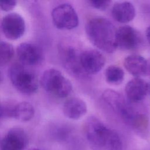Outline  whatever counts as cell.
Listing matches in <instances>:
<instances>
[{"mask_svg": "<svg viewBox=\"0 0 150 150\" xmlns=\"http://www.w3.org/2000/svg\"><path fill=\"white\" fill-rule=\"evenodd\" d=\"M103 98L124 121L133 129L141 132L148 129V117L138 110L132 104L133 103L126 100L121 94L112 90H107L103 93Z\"/></svg>", "mask_w": 150, "mask_h": 150, "instance_id": "cell-1", "label": "cell"}, {"mask_svg": "<svg viewBox=\"0 0 150 150\" xmlns=\"http://www.w3.org/2000/svg\"><path fill=\"white\" fill-rule=\"evenodd\" d=\"M85 29L88 40L99 50L108 53L116 50L117 29L109 20L103 17L92 18L86 23Z\"/></svg>", "mask_w": 150, "mask_h": 150, "instance_id": "cell-2", "label": "cell"}, {"mask_svg": "<svg viewBox=\"0 0 150 150\" xmlns=\"http://www.w3.org/2000/svg\"><path fill=\"white\" fill-rule=\"evenodd\" d=\"M8 74L12 84L20 93L32 95L37 91L38 78L23 64L18 63L13 64L9 69Z\"/></svg>", "mask_w": 150, "mask_h": 150, "instance_id": "cell-3", "label": "cell"}, {"mask_svg": "<svg viewBox=\"0 0 150 150\" xmlns=\"http://www.w3.org/2000/svg\"><path fill=\"white\" fill-rule=\"evenodd\" d=\"M40 83L45 91L59 98L67 97L72 91L71 83L56 69L46 70Z\"/></svg>", "mask_w": 150, "mask_h": 150, "instance_id": "cell-4", "label": "cell"}, {"mask_svg": "<svg viewBox=\"0 0 150 150\" xmlns=\"http://www.w3.org/2000/svg\"><path fill=\"white\" fill-rule=\"evenodd\" d=\"M85 129L89 142L93 146L104 150L115 132L96 118H90L87 120Z\"/></svg>", "mask_w": 150, "mask_h": 150, "instance_id": "cell-5", "label": "cell"}, {"mask_svg": "<svg viewBox=\"0 0 150 150\" xmlns=\"http://www.w3.org/2000/svg\"><path fill=\"white\" fill-rule=\"evenodd\" d=\"M51 15L54 26L61 30L73 29L79 23L76 10L69 4H62L56 6L52 10Z\"/></svg>", "mask_w": 150, "mask_h": 150, "instance_id": "cell-6", "label": "cell"}, {"mask_svg": "<svg viewBox=\"0 0 150 150\" xmlns=\"http://www.w3.org/2000/svg\"><path fill=\"white\" fill-rule=\"evenodd\" d=\"M81 52L76 46L67 43L60 44L59 47V57L63 66L67 71L76 76L84 74L80 66Z\"/></svg>", "mask_w": 150, "mask_h": 150, "instance_id": "cell-7", "label": "cell"}, {"mask_svg": "<svg viewBox=\"0 0 150 150\" xmlns=\"http://www.w3.org/2000/svg\"><path fill=\"white\" fill-rule=\"evenodd\" d=\"M1 28L4 35L9 40L19 39L25 31L23 18L17 13H10L2 19Z\"/></svg>", "mask_w": 150, "mask_h": 150, "instance_id": "cell-8", "label": "cell"}, {"mask_svg": "<svg viewBox=\"0 0 150 150\" xmlns=\"http://www.w3.org/2000/svg\"><path fill=\"white\" fill-rule=\"evenodd\" d=\"M105 58L96 49H87L81 52L80 66L84 73L94 74L99 72L104 66Z\"/></svg>", "mask_w": 150, "mask_h": 150, "instance_id": "cell-9", "label": "cell"}, {"mask_svg": "<svg viewBox=\"0 0 150 150\" xmlns=\"http://www.w3.org/2000/svg\"><path fill=\"white\" fill-rule=\"evenodd\" d=\"M141 43V35L132 26L125 25L117 29V48L124 50H133L138 47Z\"/></svg>", "mask_w": 150, "mask_h": 150, "instance_id": "cell-10", "label": "cell"}, {"mask_svg": "<svg viewBox=\"0 0 150 150\" xmlns=\"http://www.w3.org/2000/svg\"><path fill=\"white\" fill-rule=\"evenodd\" d=\"M16 54L21 63L27 66L39 64L43 62L44 58L40 47L32 43H21L17 47Z\"/></svg>", "mask_w": 150, "mask_h": 150, "instance_id": "cell-11", "label": "cell"}, {"mask_svg": "<svg viewBox=\"0 0 150 150\" xmlns=\"http://www.w3.org/2000/svg\"><path fill=\"white\" fill-rule=\"evenodd\" d=\"M28 144V137L22 128H11L1 141V150H25Z\"/></svg>", "mask_w": 150, "mask_h": 150, "instance_id": "cell-12", "label": "cell"}, {"mask_svg": "<svg viewBox=\"0 0 150 150\" xmlns=\"http://www.w3.org/2000/svg\"><path fill=\"white\" fill-rule=\"evenodd\" d=\"M127 99L134 103L143 100L148 93V83L141 77H135L129 81L125 88Z\"/></svg>", "mask_w": 150, "mask_h": 150, "instance_id": "cell-13", "label": "cell"}, {"mask_svg": "<svg viewBox=\"0 0 150 150\" xmlns=\"http://www.w3.org/2000/svg\"><path fill=\"white\" fill-rule=\"evenodd\" d=\"M87 111L86 103L81 98L73 97L66 100L63 107L64 115L71 120H78L84 116Z\"/></svg>", "mask_w": 150, "mask_h": 150, "instance_id": "cell-14", "label": "cell"}, {"mask_svg": "<svg viewBox=\"0 0 150 150\" xmlns=\"http://www.w3.org/2000/svg\"><path fill=\"white\" fill-rule=\"evenodd\" d=\"M113 18L120 23H128L135 18L136 11L134 5L125 1L115 3L111 9Z\"/></svg>", "mask_w": 150, "mask_h": 150, "instance_id": "cell-15", "label": "cell"}, {"mask_svg": "<svg viewBox=\"0 0 150 150\" xmlns=\"http://www.w3.org/2000/svg\"><path fill=\"white\" fill-rule=\"evenodd\" d=\"M125 69L135 77H141L147 74V60L142 56L131 54L124 60Z\"/></svg>", "mask_w": 150, "mask_h": 150, "instance_id": "cell-16", "label": "cell"}, {"mask_svg": "<svg viewBox=\"0 0 150 150\" xmlns=\"http://www.w3.org/2000/svg\"><path fill=\"white\" fill-rule=\"evenodd\" d=\"M33 106L26 101H22L15 104L12 111V117L21 121H28L34 116Z\"/></svg>", "mask_w": 150, "mask_h": 150, "instance_id": "cell-17", "label": "cell"}, {"mask_svg": "<svg viewBox=\"0 0 150 150\" xmlns=\"http://www.w3.org/2000/svg\"><path fill=\"white\" fill-rule=\"evenodd\" d=\"M105 77L106 81L111 84H120L124 78V72L123 70L117 66H108L105 71Z\"/></svg>", "mask_w": 150, "mask_h": 150, "instance_id": "cell-18", "label": "cell"}, {"mask_svg": "<svg viewBox=\"0 0 150 150\" xmlns=\"http://www.w3.org/2000/svg\"><path fill=\"white\" fill-rule=\"evenodd\" d=\"M13 46L6 42H0V66L6 64L14 55Z\"/></svg>", "mask_w": 150, "mask_h": 150, "instance_id": "cell-19", "label": "cell"}, {"mask_svg": "<svg viewBox=\"0 0 150 150\" xmlns=\"http://www.w3.org/2000/svg\"><path fill=\"white\" fill-rule=\"evenodd\" d=\"M88 3L92 7L104 11L110 5L111 1L110 0H90L88 1Z\"/></svg>", "mask_w": 150, "mask_h": 150, "instance_id": "cell-20", "label": "cell"}, {"mask_svg": "<svg viewBox=\"0 0 150 150\" xmlns=\"http://www.w3.org/2000/svg\"><path fill=\"white\" fill-rule=\"evenodd\" d=\"M16 3V1H0V9L4 11H9L15 7Z\"/></svg>", "mask_w": 150, "mask_h": 150, "instance_id": "cell-21", "label": "cell"}, {"mask_svg": "<svg viewBox=\"0 0 150 150\" xmlns=\"http://www.w3.org/2000/svg\"><path fill=\"white\" fill-rule=\"evenodd\" d=\"M145 35H146V38L147 39V40L150 45V26L146 28V30L145 32Z\"/></svg>", "mask_w": 150, "mask_h": 150, "instance_id": "cell-22", "label": "cell"}, {"mask_svg": "<svg viewBox=\"0 0 150 150\" xmlns=\"http://www.w3.org/2000/svg\"><path fill=\"white\" fill-rule=\"evenodd\" d=\"M147 74H150V60H147Z\"/></svg>", "mask_w": 150, "mask_h": 150, "instance_id": "cell-23", "label": "cell"}, {"mask_svg": "<svg viewBox=\"0 0 150 150\" xmlns=\"http://www.w3.org/2000/svg\"><path fill=\"white\" fill-rule=\"evenodd\" d=\"M3 117V107L2 105L0 103V117Z\"/></svg>", "mask_w": 150, "mask_h": 150, "instance_id": "cell-24", "label": "cell"}, {"mask_svg": "<svg viewBox=\"0 0 150 150\" xmlns=\"http://www.w3.org/2000/svg\"><path fill=\"white\" fill-rule=\"evenodd\" d=\"M2 80H3V75H2V72L0 71V83H2Z\"/></svg>", "mask_w": 150, "mask_h": 150, "instance_id": "cell-25", "label": "cell"}, {"mask_svg": "<svg viewBox=\"0 0 150 150\" xmlns=\"http://www.w3.org/2000/svg\"><path fill=\"white\" fill-rule=\"evenodd\" d=\"M148 93L150 94V83H148Z\"/></svg>", "mask_w": 150, "mask_h": 150, "instance_id": "cell-26", "label": "cell"}, {"mask_svg": "<svg viewBox=\"0 0 150 150\" xmlns=\"http://www.w3.org/2000/svg\"><path fill=\"white\" fill-rule=\"evenodd\" d=\"M28 150H39V149H37V148H30Z\"/></svg>", "mask_w": 150, "mask_h": 150, "instance_id": "cell-27", "label": "cell"}, {"mask_svg": "<svg viewBox=\"0 0 150 150\" xmlns=\"http://www.w3.org/2000/svg\"><path fill=\"white\" fill-rule=\"evenodd\" d=\"M0 144H1V140H0Z\"/></svg>", "mask_w": 150, "mask_h": 150, "instance_id": "cell-28", "label": "cell"}]
</instances>
